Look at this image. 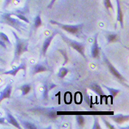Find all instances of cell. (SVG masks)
<instances>
[{"instance_id": "9a60e30c", "label": "cell", "mask_w": 129, "mask_h": 129, "mask_svg": "<svg viewBox=\"0 0 129 129\" xmlns=\"http://www.w3.org/2000/svg\"><path fill=\"white\" fill-rule=\"evenodd\" d=\"M106 39L108 40V43H114L119 41V36L116 33H109L106 36Z\"/></svg>"}, {"instance_id": "e0dca14e", "label": "cell", "mask_w": 129, "mask_h": 129, "mask_svg": "<svg viewBox=\"0 0 129 129\" xmlns=\"http://www.w3.org/2000/svg\"><path fill=\"white\" fill-rule=\"evenodd\" d=\"M20 89L21 91V94L23 96H25L31 91V86L30 84H24L21 86Z\"/></svg>"}, {"instance_id": "4dcf8cb0", "label": "cell", "mask_w": 129, "mask_h": 129, "mask_svg": "<svg viewBox=\"0 0 129 129\" xmlns=\"http://www.w3.org/2000/svg\"><path fill=\"white\" fill-rule=\"evenodd\" d=\"M0 124H1V125H5V124H7L6 119H5V117H0Z\"/></svg>"}, {"instance_id": "8992f818", "label": "cell", "mask_w": 129, "mask_h": 129, "mask_svg": "<svg viewBox=\"0 0 129 129\" xmlns=\"http://www.w3.org/2000/svg\"><path fill=\"white\" fill-rule=\"evenodd\" d=\"M57 34H58V32L57 31H55L54 33H52L51 34V36H50L48 38H47L46 40L44 41V44H43V47H42V54H43V55H46V53H47V52L48 50V48L50 47L52 41L55 37V36Z\"/></svg>"}, {"instance_id": "603a6c76", "label": "cell", "mask_w": 129, "mask_h": 129, "mask_svg": "<svg viewBox=\"0 0 129 129\" xmlns=\"http://www.w3.org/2000/svg\"><path fill=\"white\" fill-rule=\"evenodd\" d=\"M22 123L24 125V127L27 129H36L37 127L32 122H27V121H22Z\"/></svg>"}, {"instance_id": "9c48e42d", "label": "cell", "mask_w": 129, "mask_h": 129, "mask_svg": "<svg viewBox=\"0 0 129 129\" xmlns=\"http://www.w3.org/2000/svg\"><path fill=\"white\" fill-rule=\"evenodd\" d=\"M117 2V21H119L121 27L123 28L124 27V24H123V13L122 10L121 8V2L120 0H116Z\"/></svg>"}, {"instance_id": "d4e9b609", "label": "cell", "mask_w": 129, "mask_h": 129, "mask_svg": "<svg viewBox=\"0 0 129 129\" xmlns=\"http://www.w3.org/2000/svg\"><path fill=\"white\" fill-rule=\"evenodd\" d=\"M103 4H104V6L106 8V9H111V10H114V8H113V5L111 2V0H103Z\"/></svg>"}, {"instance_id": "7a4b0ae2", "label": "cell", "mask_w": 129, "mask_h": 129, "mask_svg": "<svg viewBox=\"0 0 129 129\" xmlns=\"http://www.w3.org/2000/svg\"><path fill=\"white\" fill-rule=\"evenodd\" d=\"M11 16H12V13H4L2 16V21H1V22L4 23V24H8L10 27H13L14 29L19 31V33H21V27L23 26V23L21 22L19 20L12 18Z\"/></svg>"}, {"instance_id": "836d02e7", "label": "cell", "mask_w": 129, "mask_h": 129, "mask_svg": "<svg viewBox=\"0 0 129 129\" xmlns=\"http://www.w3.org/2000/svg\"><path fill=\"white\" fill-rule=\"evenodd\" d=\"M3 71H4V70H2V69L0 68V72H3Z\"/></svg>"}, {"instance_id": "30bf717a", "label": "cell", "mask_w": 129, "mask_h": 129, "mask_svg": "<svg viewBox=\"0 0 129 129\" xmlns=\"http://www.w3.org/2000/svg\"><path fill=\"white\" fill-rule=\"evenodd\" d=\"M100 55V48L98 46V34L95 36L94 41V44L92 45V48H91V56L93 58H97L99 57Z\"/></svg>"}, {"instance_id": "e575fe53", "label": "cell", "mask_w": 129, "mask_h": 129, "mask_svg": "<svg viewBox=\"0 0 129 129\" xmlns=\"http://www.w3.org/2000/svg\"><path fill=\"white\" fill-rule=\"evenodd\" d=\"M0 60H1V61H2V59L1 58H0Z\"/></svg>"}, {"instance_id": "d6986e66", "label": "cell", "mask_w": 129, "mask_h": 129, "mask_svg": "<svg viewBox=\"0 0 129 129\" xmlns=\"http://www.w3.org/2000/svg\"><path fill=\"white\" fill-rule=\"evenodd\" d=\"M56 86L55 85H51L50 87L47 85H45L44 86V92H43V98L44 100L47 99V96H48V92H49V90L55 87Z\"/></svg>"}, {"instance_id": "52a82bcc", "label": "cell", "mask_w": 129, "mask_h": 129, "mask_svg": "<svg viewBox=\"0 0 129 129\" xmlns=\"http://www.w3.org/2000/svg\"><path fill=\"white\" fill-rule=\"evenodd\" d=\"M89 88L93 90L95 93H97V94L99 95L101 100H103V99H106V100H107V99H108V97L105 94V93L103 91V90H102V89H101L100 86L98 85V83H94L91 84V85L89 86Z\"/></svg>"}, {"instance_id": "f1b7e54d", "label": "cell", "mask_w": 129, "mask_h": 129, "mask_svg": "<svg viewBox=\"0 0 129 129\" xmlns=\"http://www.w3.org/2000/svg\"><path fill=\"white\" fill-rule=\"evenodd\" d=\"M84 98H85V100L86 102L87 103L88 105H89L90 107H91V98H90L89 96H87V94L86 93V95L84 96Z\"/></svg>"}, {"instance_id": "d6a6232c", "label": "cell", "mask_w": 129, "mask_h": 129, "mask_svg": "<svg viewBox=\"0 0 129 129\" xmlns=\"http://www.w3.org/2000/svg\"><path fill=\"white\" fill-rule=\"evenodd\" d=\"M12 0H5V4H4V7L5 8L7 5H8L10 3V2H11Z\"/></svg>"}, {"instance_id": "5bb4252c", "label": "cell", "mask_w": 129, "mask_h": 129, "mask_svg": "<svg viewBox=\"0 0 129 129\" xmlns=\"http://www.w3.org/2000/svg\"><path fill=\"white\" fill-rule=\"evenodd\" d=\"M47 70H48V68L46 67V66H44V64H41V63H39V64H36L34 66L33 70V74L35 75V74H38L40 72H46Z\"/></svg>"}, {"instance_id": "1f68e13d", "label": "cell", "mask_w": 129, "mask_h": 129, "mask_svg": "<svg viewBox=\"0 0 129 129\" xmlns=\"http://www.w3.org/2000/svg\"><path fill=\"white\" fill-rule=\"evenodd\" d=\"M0 45L4 48V49H6L7 48V44L5 42H4L2 40H0Z\"/></svg>"}, {"instance_id": "f546056e", "label": "cell", "mask_w": 129, "mask_h": 129, "mask_svg": "<svg viewBox=\"0 0 129 129\" xmlns=\"http://www.w3.org/2000/svg\"><path fill=\"white\" fill-rule=\"evenodd\" d=\"M56 2V0H51V2H50V3L47 5V8L48 9H50V8H52V7H53V5H54V4H55V2Z\"/></svg>"}, {"instance_id": "484cf974", "label": "cell", "mask_w": 129, "mask_h": 129, "mask_svg": "<svg viewBox=\"0 0 129 129\" xmlns=\"http://www.w3.org/2000/svg\"><path fill=\"white\" fill-rule=\"evenodd\" d=\"M61 53V55L63 56V58H64V62H63V65L64 66L66 63H67V62H68V60H69V58H68V56H67V52L64 51V50H58Z\"/></svg>"}, {"instance_id": "ba28073f", "label": "cell", "mask_w": 129, "mask_h": 129, "mask_svg": "<svg viewBox=\"0 0 129 129\" xmlns=\"http://www.w3.org/2000/svg\"><path fill=\"white\" fill-rule=\"evenodd\" d=\"M11 92H12V85L8 84L5 88V89L0 93V103H2V101L3 100L10 98V95H11Z\"/></svg>"}, {"instance_id": "ffe728a7", "label": "cell", "mask_w": 129, "mask_h": 129, "mask_svg": "<svg viewBox=\"0 0 129 129\" xmlns=\"http://www.w3.org/2000/svg\"><path fill=\"white\" fill-rule=\"evenodd\" d=\"M0 39H1V40H2L4 42H5L6 44H9L10 46L12 45V44H11V42H10L8 36L5 33H2V32H0Z\"/></svg>"}, {"instance_id": "7c38bea8", "label": "cell", "mask_w": 129, "mask_h": 129, "mask_svg": "<svg viewBox=\"0 0 129 129\" xmlns=\"http://www.w3.org/2000/svg\"><path fill=\"white\" fill-rule=\"evenodd\" d=\"M111 118L113 119L114 122H116L118 124H122L126 121H128L129 119V115H123V114H117V115H115V116H111Z\"/></svg>"}, {"instance_id": "277c9868", "label": "cell", "mask_w": 129, "mask_h": 129, "mask_svg": "<svg viewBox=\"0 0 129 129\" xmlns=\"http://www.w3.org/2000/svg\"><path fill=\"white\" fill-rule=\"evenodd\" d=\"M62 38L70 45V47H72L74 50L78 51L80 54L84 58V59L86 60V56L85 55V45L83 44L79 43V42H78V41H76L75 40L70 39L67 37H65L63 35H62Z\"/></svg>"}, {"instance_id": "7402d4cb", "label": "cell", "mask_w": 129, "mask_h": 129, "mask_svg": "<svg viewBox=\"0 0 129 129\" xmlns=\"http://www.w3.org/2000/svg\"><path fill=\"white\" fill-rule=\"evenodd\" d=\"M76 119H77V122H78V124L80 127V128L83 127L84 125H85V118H84V117L82 116V115H78L76 117Z\"/></svg>"}, {"instance_id": "4fadbf2b", "label": "cell", "mask_w": 129, "mask_h": 129, "mask_svg": "<svg viewBox=\"0 0 129 129\" xmlns=\"http://www.w3.org/2000/svg\"><path fill=\"white\" fill-rule=\"evenodd\" d=\"M7 120H8V123H10V125H13L16 128H21V126L19 124V122H17V120L16 119V118L10 114L9 111H7Z\"/></svg>"}, {"instance_id": "8fae6325", "label": "cell", "mask_w": 129, "mask_h": 129, "mask_svg": "<svg viewBox=\"0 0 129 129\" xmlns=\"http://www.w3.org/2000/svg\"><path fill=\"white\" fill-rule=\"evenodd\" d=\"M20 70H26V64H25V63H24V62L21 63L19 67H17L16 68H15L13 70L2 72V75H13V76H16V74L19 72Z\"/></svg>"}, {"instance_id": "83f0119b", "label": "cell", "mask_w": 129, "mask_h": 129, "mask_svg": "<svg viewBox=\"0 0 129 129\" xmlns=\"http://www.w3.org/2000/svg\"><path fill=\"white\" fill-rule=\"evenodd\" d=\"M102 118H103V122H104V123L106 124V127H108V128H110V129H114V128H115V127H114V126L113 125H111V123H109V122H108V121H107L106 119H105L104 118H103V117H102Z\"/></svg>"}, {"instance_id": "3957f363", "label": "cell", "mask_w": 129, "mask_h": 129, "mask_svg": "<svg viewBox=\"0 0 129 129\" xmlns=\"http://www.w3.org/2000/svg\"><path fill=\"white\" fill-rule=\"evenodd\" d=\"M50 23L52 24L58 25L61 29L70 33L71 34H73V35H78L81 31L82 28L84 27L83 24H77V25H69V24H64L60 23L56 21H52V20L50 21Z\"/></svg>"}, {"instance_id": "44dd1931", "label": "cell", "mask_w": 129, "mask_h": 129, "mask_svg": "<svg viewBox=\"0 0 129 129\" xmlns=\"http://www.w3.org/2000/svg\"><path fill=\"white\" fill-rule=\"evenodd\" d=\"M69 72V70L67 68H64V67H62L58 72V76L60 78H63Z\"/></svg>"}, {"instance_id": "cb8c5ba5", "label": "cell", "mask_w": 129, "mask_h": 129, "mask_svg": "<svg viewBox=\"0 0 129 129\" xmlns=\"http://www.w3.org/2000/svg\"><path fill=\"white\" fill-rule=\"evenodd\" d=\"M12 14H13V15H15L19 19L24 21L25 23H27V24L30 23V21L27 19L26 18V16H24V15H23V14H21V13H12Z\"/></svg>"}, {"instance_id": "d590c367", "label": "cell", "mask_w": 129, "mask_h": 129, "mask_svg": "<svg viewBox=\"0 0 129 129\" xmlns=\"http://www.w3.org/2000/svg\"><path fill=\"white\" fill-rule=\"evenodd\" d=\"M1 87H2V86H0V88H1Z\"/></svg>"}, {"instance_id": "ac0fdd59", "label": "cell", "mask_w": 129, "mask_h": 129, "mask_svg": "<svg viewBox=\"0 0 129 129\" xmlns=\"http://www.w3.org/2000/svg\"><path fill=\"white\" fill-rule=\"evenodd\" d=\"M43 24V22L41 21V15L38 14L36 16V17L35 18V21H34V28L35 29H37L39 28V27H41V25Z\"/></svg>"}, {"instance_id": "6da1fadb", "label": "cell", "mask_w": 129, "mask_h": 129, "mask_svg": "<svg viewBox=\"0 0 129 129\" xmlns=\"http://www.w3.org/2000/svg\"><path fill=\"white\" fill-rule=\"evenodd\" d=\"M13 34L16 39V49H15V55H14V60H13V63H14L16 60H17L19 58V57L23 52H25L27 51L28 42L20 39L14 31L13 32Z\"/></svg>"}, {"instance_id": "5b68a950", "label": "cell", "mask_w": 129, "mask_h": 129, "mask_svg": "<svg viewBox=\"0 0 129 129\" xmlns=\"http://www.w3.org/2000/svg\"><path fill=\"white\" fill-rule=\"evenodd\" d=\"M103 60H104L105 63H106V65H107V67H108V68H109V70L110 72H111L117 79H118L119 80H120V81H122V82H125V78L122 77V75L118 72V70H117V69L112 65V63L110 62L109 60L108 59V58H107L104 54L103 55Z\"/></svg>"}, {"instance_id": "4316f807", "label": "cell", "mask_w": 129, "mask_h": 129, "mask_svg": "<svg viewBox=\"0 0 129 129\" xmlns=\"http://www.w3.org/2000/svg\"><path fill=\"white\" fill-rule=\"evenodd\" d=\"M92 128L93 129H100L101 128V127H100V123L99 122H98V119L96 117L95 119H94V126L92 127Z\"/></svg>"}, {"instance_id": "2e32d148", "label": "cell", "mask_w": 129, "mask_h": 129, "mask_svg": "<svg viewBox=\"0 0 129 129\" xmlns=\"http://www.w3.org/2000/svg\"><path fill=\"white\" fill-rule=\"evenodd\" d=\"M103 87H105L106 89L109 91L110 93V97H111V101H113L114 98L119 94L120 92V91L118 89H112V88H110L109 86H103Z\"/></svg>"}]
</instances>
